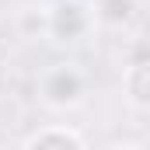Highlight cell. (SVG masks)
<instances>
[{"label": "cell", "instance_id": "1", "mask_svg": "<svg viewBox=\"0 0 150 150\" xmlns=\"http://www.w3.org/2000/svg\"><path fill=\"white\" fill-rule=\"evenodd\" d=\"M28 150H84V147L74 133H42L28 143Z\"/></svg>", "mask_w": 150, "mask_h": 150}, {"label": "cell", "instance_id": "2", "mask_svg": "<svg viewBox=\"0 0 150 150\" xmlns=\"http://www.w3.org/2000/svg\"><path fill=\"white\" fill-rule=\"evenodd\" d=\"M101 14H105L108 21H126V18L133 14V0H115V4L101 0Z\"/></svg>", "mask_w": 150, "mask_h": 150}, {"label": "cell", "instance_id": "3", "mask_svg": "<svg viewBox=\"0 0 150 150\" xmlns=\"http://www.w3.org/2000/svg\"><path fill=\"white\" fill-rule=\"evenodd\" d=\"M143 80H147V63H133V101H136V105H147Z\"/></svg>", "mask_w": 150, "mask_h": 150}]
</instances>
